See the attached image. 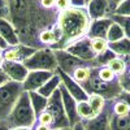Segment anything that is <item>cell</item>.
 I'll return each instance as SVG.
<instances>
[{"label": "cell", "mask_w": 130, "mask_h": 130, "mask_svg": "<svg viewBox=\"0 0 130 130\" xmlns=\"http://www.w3.org/2000/svg\"><path fill=\"white\" fill-rule=\"evenodd\" d=\"M91 18L86 8H69L62 10L57 16L56 25L62 31V42L59 50H65L72 42L82 37H86L89 32Z\"/></svg>", "instance_id": "1"}, {"label": "cell", "mask_w": 130, "mask_h": 130, "mask_svg": "<svg viewBox=\"0 0 130 130\" xmlns=\"http://www.w3.org/2000/svg\"><path fill=\"white\" fill-rule=\"evenodd\" d=\"M7 124L10 129L13 127H34L37 124V116L34 113V109L31 107L29 92L24 91L21 94L18 102L16 103L12 112L7 117Z\"/></svg>", "instance_id": "2"}, {"label": "cell", "mask_w": 130, "mask_h": 130, "mask_svg": "<svg viewBox=\"0 0 130 130\" xmlns=\"http://www.w3.org/2000/svg\"><path fill=\"white\" fill-rule=\"evenodd\" d=\"M22 92V83L18 82L8 81L5 85L0 86V120H7Z\"/></svg>", "instance_id": "3"}, {"label": "cell", "mask_w": 130, "mask_h": 130, "mask_svg": "<svg viewBox=\"0 0 130 130\" xmlns=\"http://www.w3.org/2000/svg\"><path fill=\"white\" fill-rule=\"evenodd\" d=\"M85 90H86V92H87L89 95L90 94L102 95L105 100L117 99V98L121 95V92H122L120 79L115 81V82H104L100 78H98V75L94 73V70L91 72L90 81L87 82V85L85 86Z\"/></svg>", "instance_id": "4"}, {"label": "cell", "mask_w": 130, "mask_h": 130, "mask_svg": "<svg viewBox=\"0 0 130 130\" xmlns=\"http://www.w3.org/2000/svg\"><path fill=\"white\" fill-rule=\"evenodd\" d=\"M24 65L29 72L32 70H44L55 73L57 70V60L55 56V51L51 48H39L31 57H29Z\"/></svg>", "instance_id": "5"}, {"label": "cell", "mask_w": 130, "mask_h": 130, "mask_svg": "<svg viewBox=\"0 0 130 130\" xmlns=\"http://www.w3.org/2000/svg\"><path fill=\"white\" fill-rule=\"evenodd\" d=\"M46 111L51 113V116L53 117V125L52 129H64V127H70L67 113L64 109V104H62V96H61V91L60 87L57 91H55L52 96L48 98V103H47V108Z\"/></svg>", "instance_id": "6"}, {"label": "cell", "mask_w": 130, "mask_h": 130, "mask_svg": "<svg viewBox=\"0 0 130 130\" xmlns=\"http://www.w3.org/2000/svg\"><path fill=\"white\" fill-rule=\"evenodd\" d=\"M64 51H67L68 53H70V55L78 57L83 61L91 62V64L95 59V55H94V52L91 50V38H89L87 35L72 42Z\"/></svg>", "instance_id": "7"}, {"label": "cell", "mask_w": 130, "mask_h": 130, "mask_svg": "<svg viewBox=\"0 0 130 130\" xmlns=\"http://www.w3.org/2000/svg\"><path fill=\"white\" fill-rule=\"evenodd\" d=\"M55 56H56V60H57V69H60L61 72L67 73L69 75H72V73L79 67H83V65H92L91 62L83 61L78 57L70 55V53H68L64 50H55Z\"/></svg>", "instance_id": "8"}, {"label": "cell", "mask_w": 130, "mask_h": 130, "mask_svg": "<svg viewBox=\"0 0 130 130\" xmlns=\"http://www.w3.org/2000/svg\"><path fill=\"white\" fill-rule=\"evenodd\" d=\"M112 116H113L112 100H107L104 109L99 115L91 118V120L82 121V124H83L85 130H109V124H111Z\"/></svg>", "instance_id": "9"}, {"label": "cell", "mask_w": 130, "mask_h": 130, "mask_svg": "<svg viewBox=\"0 0 130 130\" xmlns=\"http://www.w3.org/2000/svg\"><path fill=\"white\" fill-rule=\"evenodd\" d=\"M37 48H32L29 46H25L20 43L17 46L8 47L3 51V57L4 61H10V62H25L29 57H31L35 53Z\"/></svg>", "instance_id": "10"}, {"label": "cell", "mask_w": 130, "mask_h": 130, "mask_svg": "<svg viewBox=\"0 0 130 130\" xmlns=\"http://www.w3.org/2000/svg\"><path fill=\"white\" fill-rule=\"evenodd\" d=\"M56 73L60 75V79H61V85L64 86L65 89H67V91L75 99V102H86L89 99V94L86 92V90L82 87V86L79 85V83H77L75 82L69 74H67V73H64V72H61L60 69H57L56 70Z\"/></svg>", "instance_id": "11"}, {"label": "cell", "mask_w": 130, "mask_h": 130, "mask_svg": "<svg viewBox=\"0 0 130 130\" xmlns=\"http://www.w3.org/2000/svg\"><path fill=\"white\" fill-rule=\"evenodd\" d=\"M53 74H55V73L44 72V70H32V72H29L26 79L22 83L24 91H26V92L38 91L47 81H50L52 78Z\"/></svg>", "instance_id": "12"}, {"label": "cell", "mask_w": 130, "mask_h": 130, "mask_svg": "<svg viewBox=\"0 0 130 130\" xmlns=\"http://www.w3.org/2000/svg\"><path fill=\"white\" fill-rule=\"evenodd\" d=\"M60 91H61V96H62L64 109H65V113H67L69 125L72 127L75 124L81 122V118H79V116L77 113V102H75L74 98L67 91V89H65L62 85H60Z\"/></svg>", "instance_id": "13"}, {"label": "cell", "mask_w": 130, "mask_h": 130, "mask_svg": "<svg viewBox=\"0 0 130 130\" xmlns=\"http://www.w3.org/2000/svg\"><path fill=\"white\" fill-rule=\"evenodd\" d=\"M3 72L8 75L9 81L13 82H18V83H24V81L26 79L29 70L22 62H10V61H4L2 64Z\"/></svg>", "instance_id": "14"}, {"label": "cell", "mask_w": 130, "mask_h": 130, "mask_svg": "<svg viewBox=\"0 0 130 130\" xmlns=\"http://www.w3.org/2000/svg\"><path fill=\"white\" fill-rule=\"evenodd\" d=\"M86 10L91 20H99L111 16L108 0H90L86 7Z\"/></svg>", "instance_id": "15"}, {"label": "cell", "mask_w": 130, "mask_h": 130, "mask_svg": "<svg viewBox=\"0 0 130 130\" xmlns=\"http://www.w3.org/2000/svg\"><path fill=\"white\" fill-rule=\"evenodd\" d=\"M112 24H113V21L109 17L92 20L91 25H90V29H89V32H87V37L91 38V39L92 38H104V39H107L108 30H109Z\"/></svg>", "instance_id": "16"}, {"label": "cell", "mask_w": 130, "mask_h": 130, "mask_svg": "<svg viewBox=\"0 0 130 130\" xmlns=\"http://www.w3.org/2000/svg\"><path fill=\"white\" fill-rule=\"evenodd\" d=\"M0 35H2V38L5 40L8 47H13V46L20 44L17 31H16L14 26L12 25V22H10L9 20L0 18Z\"/></svg>", "instance_id": "17"}, {"label": "cell", "mask_w": 130, "mask_h": 130, "mask_svg": "<svg viewBox=\"0 0 130 130\" xmlns=\"http://www.w3.org/2000/svg\"><path fill=\"white\" fill-rule=\"evenodd\" d=\"M60 85H61V79H60V75L55 72V74L52 75V78L50 79V81H47L44 85L42 86V87L37 91V92H39L42 96H44V98H48L50 96H52L53 94H55V91H57L59 90V87H60Z\"/></svg>", "instance_id": "18"}, {"label": "cell", "mask_w": 130, "mask_h": 130, "mask_svg": "<svg viewBox=\"0 0 130 130\" xmlns=\"http://www.w3.org/2000/svg\"><path fill=\"white\" fill-rule=\"evenodd\" d=\"M91 72H92V65H83V67H79V68L75 69L72 73L70 77L85 89V86L87 85V82L90 81Z\"/></svg>", "instance_id": "19"}, {"label": "cell", "mask_w": 130, "mask_h": 130, "mask_svg": "<svg viewBox=\"0 0 130 130\" xmlns=\"http://www.w3.org/2000/svg\"><path fill=\"white\" fill-rule=\"evenodd\" d=\"M109 50L116 53L118 57H129L130 56V39L129 38H122L121 40H117L113 43H109Z\"/></svg>", "instance_id": "20"}, {"label": "cell", "mask_w": 130, "mask_h": 130, "mask_svg": "<svg viewBox=\"0 0 130 130\" xmlns=\"http://www.w3.org/2000/svg\"><path fill=\"white\" fill-rule=\"evenodd\" d=\"M29 96H30V102H31L32 109H34V113H35V116L38 117L42 112L46 111L48 99H47V98H44V96H42V95H40L39 92H37V91L29 92Z\"/></svg>", "instance_id": "21"}, {"label": "cell", "mask_w": 130, "mask_h": 130, "mask_svg": "<svg viewBox=\"0 0 130 130\" xmlns=\"http://www.w3.org/2000/svg\"><path fill=\"white\" fill-rule=\"evenodd\" d=\"M109 130H130V112L124 116H112Z\"/></svg>", "instance_id": "22"}, {"label": "cell", "mask_w": 130, "mask_h": 130, "mask_svg": "<svg viewBox=\"0 0 130 130\" xmlns=\"http://www.w3.org/2000/svg\"><path fill=\"white\" fill-rule=\"evenodd\" d=\"M87 103L90 104V107L92 108L94 113L98 116L103 109L107 104V100L102 95H98V94H90L89 95V99H87Z\"/></svg>", "instance_id": "23"}, {"label": "cell", "mask_w": 130, "mask_h": 130, "mask_svg": "<svg viewBox=\"0 0 130 130\" xmlns=\"http://www.w3.org/2000/svg\"><path fill=\"white\" fill-rule=\"evenodd\" d=\"M77 113L81 118V121H87V120H91L94 118L96 115L94 113L92 108L90 107V104L86 102H78L77 103Z\"/></svg>", "instance_id": "24"}, {"label": "cell", "mask_w": 130, "mask_h": 130, "mask_svg": "<svg viewBox=\"0 0 130 130\" xmlns=\"http://www.w3.org/2000/svg\"><path fill=\"white\" fill-rule=\"evenodd\" d=\"M108 68H109L116 75H118V77H121V75L126 72V68H127V64L125 61L124 57H118L116 56L113 60H111V62L107 65Z\"/></svg>", "instance_id": "25"}, {"label": "cell", "mask_w": 130, "mask_h": 130, "mask_svg": "<svg viewBox=\"0 0 130 130\" xmlns=\"http://www.w3.org/2000/svg\"><path fill=\"white\" fill-rule=\"evenodd\" d=\"M115 57H116V53L108 48L105 52L100 53V55H98V56L94 59L92 67H107V65L111 62V60H113Z\"/></svg>", "instance_id": "26"}, {"label": "cell", "mask_w": 130, "mask_h": 130, "mask_svg": "<svg viewBox=\"0 0 130 130\" xmlns=\"http://www.w3.org/2000/svg\"><path fill=\"white\" fill-rule=\"evenodd\" d=\"M122 38H125V32L121 29L120 25H117L116 22H113L108 30V34H107V40L108 43H113L117 40H121Z\"/></svg>", "instance_id": "27"}, {"label": "cell", "mask_w": 130, "mask_h": 130, "mask_svg": "<svg viewBox=\"0 0 130 130\" xmlns=\"http://www.w3.org/2000/svg\"><path fill=\"white\" fill-rule=\"evenodd\" d=\"M108 48H109V43H108L107 39L104 38H92L91 39V50L94 52L95 57L100 53L105 52Z\"/></svg>", "instance_id": "28"}, {"label": "cell", "mask_w": 130, "mask_h": 130, "mask_svg": "<svg viewBox=\"0 0 130 130\" xmlns=\"http://www.w3.org/2000/svg\"><path fill=\"white\" fill-rule=\"evenodd\" d=\"M113 22H116L117 25H120L121 29L125 32V37L130 39V16H117V14H112L109 17Z\"/></svg>", "instance_id": "29"}, {"label": "cell", "mask_w": 130, "mask_h": 130, "mask_svg": "<svg viewBox=\"0 0 130 130\" xmlns=\"http://www.w3.org/2000/svg\"><path fill=\"white\" fill-rule=\"evenodd\" d=\"M112 112L115 116H124L130 112V107L120 98L112 100Z\"/></svg>", "instance_id": "30"}, {"label": "cell", "mask_w": 130, "mask_h": 130, "mask_svg": "<svg viewBox=\"0 0 130 130\" xmlns=\"http://www.w3.org/2000/svg\"><path fill=\"white\" fill-rule=\"evenodd\" d=\"M117 16H130V0H124L122 3L117 5L115 9V13Z\"/></svg>", "instance_id": "31"}, {"label": "cell", "mask_w": 130, "mask_h": 130, "mask_svg": "<svg viewBox=\"0 0 130 130\" xmlns=\"http://www.w3.org/2000/svg\"><path fill=\"white\" fill-rule=\"evenodd\" d=\"M120 83H121L122 91L130 92V64H127L126 72L120 77Z\"/></svg>", "instance_id": "32"}, {"label": "cell", "mask_w": 130, "mask_h": 130, "mask_svg": "<svg viewBox=\"0 0 130 130\" xmlns=\"http://www.w3.org/2000/svg\"><path fill=\"white\" fill-rule=\"evenodd\" d=\"M37 122L38 124H42V125H46V126H51L53 125V117L51 116L50 112L44 111V112H42L38 117H37Z\"/></svg>", "instance_id": "33"}, {"label": "cell", "mask_w": 130, "mask_h": 130, "mask_svg": "<svg viewBox=\"0 0 130 130\" xmlns=\"http://www.w3.org/2000/svg\"><path fill=\"white\" fill-rule=\"evenodd\" d=\"M0 18L9 20V8L7 0H0Z\"/></svg>", "instance_id": "34"}, {"label": "cell", "mask_w": 130, "mask_h": 130, "mask_svg": "<svg viewBox=\"0 0 130 130\" xmlns=\"http://www.w3.org/2000/svg\"><path fill=\"white\" fill-rule=\"evenodd\" d=\"M56 10L60 13L62 12V10H67L70 8V3H69V0H56V5H55Z\"/></svg>", "instance_id": "35"}, {"label": "cell", "mask_w": 130, "mask_h": 130, "mask_svg": "<svg viewBox=\"0 0 130 130\" xmlns=\"http://www.w3.org/2000/svg\"><path fill=\"white\" fill-rule=\"evenodd\" d=\"M39 4L42 8H44V9H56L55 5H56V0H39Z\"/></svg>", "instance_id": "36"}, {"label": "cell", "mask_w": 130, "mask_h": 130, "mask_svg": "<svg viewBox=\"0 0 130 130\" xmlns=\"http://www.w3.org/2000/svg\"><path fill=\"white\" fill-rule=\"evenodd\" d=\"M72 8H86L87 7V2L86 0H69Z\"/></svg>", "instance_id": "37"}, {"label": "cell", "mask_w": 130, "mask_h": 130, "mask_svg": "<svg viewBox=\"0 0 130 130\" xmlns=\"http://www.w3.org/2000/svg\"><path fill=\"white\" fill-rule=\"evenodd\" d=\"M124 0H108V4H109V10H111V16L115 13V9L117 8V5L120 4V3H122ZM109 16V17H111Z\"/></svg>", "instance_id": "38"}, {"label": "cell", "mask_w": 130, "mask_h": 130, "mask_svg": "<svg viewBox=\"0 0 130 130\" xmlns=\"http://www.w3.org/2000/svg\"><path fill=\"white\" fill-rule=\"evenodd\" d=\"M118 98H120V99H122L129 107H130V92H126V91H122L121 92V95L120 96H118Z\"/></svg>", "instance_id": "39"}, {"label": "cell", "mask_w": 130, "mask_h": 130, "mask_svg": "<svg viewBox=\"0 0 130 130\" xmlns=\"http://www.w3.org/2000/svg\"><path fill=\"white\" fill-rule=\"evenodd\" d=\"M9 81V78H8V75L3 72V69L0 68V86H3V85H5L7 82Z\"/></svg>", "instance_id": "40"}, {"label": "cell", "mask_w": 130, "mask_h": 130, "mask_svg": "<svg viewBox=\"0 0 130 130\" xmlns=\"http://www.w3.org/2000/svg\"><path fill=\"white\" fill-rule=\"evenodd\" d=\"M32 130H53L51 126H46V125H42V124H35V126L32 127Z\"/></svg>", "instance_id": "41"}, {"label": "cell", "mask_w": 130, "mask_h": 130, "mask_svg": "<svg viewBox=\"0 0 130 130\" xmlns=\"http://www.w3.org/2000/svg\"><path fill=\"white\" fill-rule=\"evenodd\" d=\"M0 130H10V127L5 120H0Z\"/></svg>", "instance_id": "42"}, {"label": "cell", "mask_w": 130, "mask_h": 130, "mask_svg": "<svg viewBox=\"0 0 130 130\" xmlns=\"http://www.w3.org/2000/svg\"><path fill=\"white\" fill-rule=\"evenodd\" d=\"M72 130H85L82 121H81V122H78V124H75L74 126H72Z\"/></svg>", "instance_id": "43"}, {"label": "cell", "mask_w": 130, "mask_h": 130, "mask_svg": "<svg viewBox=\"0 0 130 130\" xmlns=\"http://www.w3.org/2000/svg\"><path fill=\"white\" fill-rule=\"evenodd\" d=\"M0 48H2L3 51L5 50V48H8V44H7V43H5V40L2 38V35H0Z\"/></svg>", "instance_id": "44"}, {"label": "cell", "mask_w": 130, "mask_h": 130, "mask_svg": "<svg viewBox=\"0 0 130 130\" xmlns=\"http://www.w3.org/2000/svg\"><path fill=\"white\" fill-rule=\"evenodd\" d=\"M10 130H32V127H24V126H21V127H13Z\"/></svg>", "instance_id": "45"}, {"label": "cell", "mask_w": 130, "mask_h": 130, "mask_svg": "<svg viewBox=\"0 0 130 130\" xmlns=\"http://www.w3.org/2000/svg\"><path fill=\"white\" fill-rule=\"evenodd\" d=\"M4 62V57H3V50L0 48V67H2V64Z\"/></svg>", "instance_id": "46"}, {"label": "cell", "mask_w": 130, "mask_h": 130, "mask_svg": "<svg viewBox=\"0 0 130 130\" xmlns=\"http://www.w3.org/2000/svg\"><path fill=\"white\" fill-rule=\"evenodd\" d=\"M53 130H72V127H64V129H53Z\"/></svg>", "instance_id": "47"}, {"label": "cell", "mask_w": 130, "mask_h": 130, "mask_svg": "<svg viewBox=\"0 0 130 130\" xmlns=\"http://www.w3.org/2000/svg\"><path fill=\"white\" fill-rule=\"evenodd\" d=\"M125 61H126V64H130V56H129V57H126V59H125Z\"/></svg>", "instance_id": "48"}, {"label": "cell", "mask_w": 130, "mask_h": 130, "mask_svg": "<svg viewBox=\"0 0 130 130\" xmlns=\"http://www.w3.org/2000/svg\"><path fill=\"white\" fill-rule=\"evenodd\" d=\"M86 2H87V3H89V2H90V0H86Z\"/></svg>", "instance_id": "49"}]
</instances>
